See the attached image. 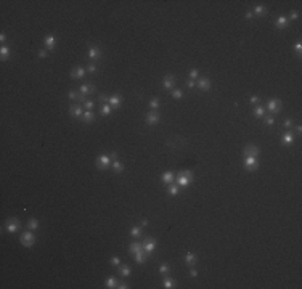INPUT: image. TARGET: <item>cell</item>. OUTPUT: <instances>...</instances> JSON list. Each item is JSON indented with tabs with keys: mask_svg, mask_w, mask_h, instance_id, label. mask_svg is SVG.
Here are the masks:
<instances>
[{
	"mask_svg": "<svg viewBox=\"0 0 302 289\" xmlns=\"http://www.w3.org/2000/svg\"><path fill=\"white\" fill-rule=\"evenodd\" d=\"M135 262L137 264H140V265H143L145 262H146V254H145V251L142 249V251H138L137 254H135Z\"/></svg>",
	"mask_w": 302,
	"mask_h": 289,
	"instance_id": "603a6c76",
	"label": "cell"
},
{
	"mask_svg": "<svg viewBox=\"0 0 302 289\" xmlns=\"http://www.w3.org/2000/svg\"><path fill=\"white\" fill-rule=\"evenodd\" d=\"M190 276H191V278H196V276H198V271H196L194 268H191V270H190Z\"/></svg>",
	"mask_w": 302,
	"mask_h": 289,
	"instance_id": "816d5d0a",
	"label": "cell"
},
{
	"mask_svg": "<svg viewBox=\"0 0 302 289\" xmlns=\"http://www.w3.org/2000/svg\"><path fill=\"white\" fill-rule=\"evenodd\" d=\"M150 108H151V111H158V108H159V100H158V98H153V100L150 101Z\"/></svg>",
	"mask_w": 302,
	"mask_h": 289,
	"instance_id": "74e56055",
	"label": "cell"
},
{
	"mask_svg": "<svg viewBox=\"0 0 302 289\" xmlns=\"http://www.w3.org/2000/svg\"><path fill=\"white\" fill-rule=\"evenodd\" d=\"M100 101H101V104L103 103H108V96L106 95H100Z\"/></svg>",
	"mask_w": 302,
	"mask_h": 289,
	"instance_id": "f5cc1de1",
	"label": "cell"
},
{
	"mask_svg": "<svg viewBox=\"0 0 302 289\" xmlns=\"http://www.w3.org/2000/svg\"><path fill=\"white\" fill-rule=\"evenodd\" d=\"M275 26L278 27V29H284V27L288 26V18L283 16V15H280V16L275 19Z\"/></svg>",
	"mask_w": 302,
	"mask_h": 289,
	"instance_id": "d6986e66",
	"label": "cell"
},
{
	"mask_svg": "<svg viewBox=\"0 0 302 289\" xmlns=\"http://www.w3.org/2000/svg\"><path fill=\"white\" fill-rule=\"evenodd\" d=\"M119 273H121L122 278L130 276V267H129V265H121V268H119Z\"/></svg>",
	"mask_w": 302,
	"mask_h": 289,
	"instance_id": "d4e9b609",
	"label": "cell"
},
{
	"mask_svg": "<svg viewBox=\"0 0 302 289\" xmlns=\"http://www.w3.org/2000/svg\"><path fill=\"white\" fill-rule=\"evenodd\" d=\"M191 182H193V174L190 170H183L177 178H175V183H177L180 188H186Z\"/></svg>",
	"mask_w": 302,
	"mask_h": 289,
	"instance_id": "6da1fadb",
	"label": "cell"
},
{
	"mask_svg": "<svg viewBox=\"0 0 302 289\" xmlns=\"http://www.w3.org/2000/svg\"><path fill=\"white\" fill-rule=\"evenodd\" d=\"M161 180H163V183L164 185H171V183H174L175 182V175H174V172H164L163 175H161Z\"/></svg>",
	"mask_w": 302,
	"mask_h": 289,
	"instance_id": "2e32d148",
	"label": "cell"
},
{
	"mask_svg": "<svg viewBox=\"0 0 302 289\" xmlns=\"http://www.w3.org/2000/svg\"><path fill=\"white\" fill-rule=\"evenodd\" d=\"M130 236H132L133 239H137V238L142 236V227H133V228L130 230Z\"/></svg>",
	"mask_w": 302,
	"mask_h": 289,
	"instance_id": "f546056e",
	"label": "cell"
},
{
	"mask_svg": "<svg viewBox=\"0 0 302 289\" xmlns=\"http://www.w3.org/2000/svg\"><path fill=\"white\" fill-rule=\"evenodd\" d=\"M95 121V114H93V111H84V114H82V122L84 124H92Z\"/></svg>",
	"mask_w": 302,
	"mask_h": 289,
	"instance_id": "e0dca14e",
	"label": "cell"
},
{
	"mask_svg": "<svg viewBox=\"0 0 302 289\" xmlns=\"http://www.w3.org/2000/svg\"><path fill=\"white\" fill-rule=\"evenodd\" d=\"M264 124L265 125H273V124H275V117H273V116H267L264 119Z\"/></svg>",
	"mask_w": 302,
	"mask_h": 289,
	"instance_id": "ab89813d",
	"label": "cell"
},
{
	"mask_svg": "<svg viewBox=\"0 0 302 289\" xmlns=\"http://www.w3.org/2000/svg\"><path fill=\"white\" fill-rule=\"evenodd\" d=\"M19 241L24 248H31V246L36 243V235H34L32 231H24V233L19 236Z\"/></svg>",
	"mask_w": 302,
	"mask_h": 289,
	"instance_id": "3957f363",
	"label": "cell"
},
{
	"mask_svg": "<svg viewBox=\"0 0 302 289\" xmlns=\"http://www.w3.org/2000/svg\"><path fill=\"white\" fill-rule=\"evenodd\" d=\"M108 103L113 109H117V108H121V104H122V98L119 95H113V96L108 98Z\"/></svg>",
	"mask_w": 302,
	"mask_h": 289,
	"instance_id": "5bb4252c",
	"label": "cell"
},
{
	"mask_svg": "<svg viewBox=\"0 0 302 289\" xmlns=\"http://www.w3.org/2000/svg\"><path fill=\"white\" fill-rule=\"evenodd\" d=\"M106 287H108V289H113V287H117V279H116L114 276H109V278L106 279Z\"/></svg>",
	"mask_w": 302,
	"mask_h": 289,
	"instance_id": "1f68e13d",
	"label": "cell"
},
{
	"mask_svg": "<svg viewBox=\"0 0 302 289\" xmlns=\"http://www.w3.org/2000/svg\"><path fill=\"white\" fill-rule=\"evenodd\" d=\"M117 287H119V289H129L130 286H129L127 283H125V281H122V283H119V284H117Z\"/></svg>",
	"mask_w": 302,
	"mask_h": 289,
	"instance_id": "c3c4849f",
	"label": "cell"
},
{
	"mask_svg": "<svg viewBox=\"0 0 302 289\" xmlns=\"http://www.w3.org/2000/svg\"><path fill=\"white\" fill-rule=\"evenodd\" d=\"M6 40V36H5V34H2V36H0V42H5Z\"/></svg>",
	"mask_w": 302,
	"mask_h": 289,
	"instance_id": "6f0895ef",
	"label": "cell"
},
{
	"mask_svg": "<svg viewBox=\"0 0 302 289\" xmlns=\"http://www.w3.org/2000/svg\"><path fill=\"white\" fill-rule=\"evenodd\" d=\"M267 11H269V10H267L265 6H262V5H257L252 13H254V15H257V16H262V15H267Z\"/></svg>",
	"mask_w": 302,
	"mask_h": 289,
	"instance_id": "f1b7e54d",
	"label": "cell"
},
{
	"mask_svg": "<svg viewBox=\"0 0 302 289\" xmlns=\"http://www.w3.org/2000/svg\"><path fill=\"white\" fill-rule=\"evenodd\" d=\"M69 114L73 117H82L84 106H80V104H69Z\"/></svg>",
	"mask_w": 302,
	"mask_h": 289,
	"instance_id": "8fae6325",
	"label": "cell"
},
{
	"mask_svg": "<svg viewBox=\"0 0 302 289\" xmlns=\"http://www.w3.org/2000/svg\"><path fill=\"white\" fill-rule=\"evenodd\" d=\"M196 262H198V259H196V256L194 254H191V252H188L186 256H185V264L188 265V267H193Z\"/></svg>",
	"mask_w": 302,
	"mask_h": 289,
	"instance_id": "7402d4cb",
	"label": "cell"
},
{
	"mask_svg": "<svg viewBox=\"0 0 302 289\" xmlns=\"http://www.w3.org/2000/svg\"><path fill=\"white\" fill-rule=\"evenodd\" d=\"M296 132H297V133L302 132V127H300V125H296Z\"/></svg>",
	"mask_w": 302,
	"mask_h": 289,
	"instance_id": "680465c9",
	"label": "cell"
},
{
	"mask_svg": "<svg viewBox=\"0 0 302 289\" xmlns=\"http://www.w3.org/2000/svg\"><path fill=\"white\" fill-rule=\"evenodd\" d=\"M47 56H48V50H45V48L39 52V58H47Z\"/></svg>",
	"mask_w": 302,
	"mask_h": 289,
	"instance_id": "bcb514c9",
	"label": "cell"
},
{
	"mask_svg": "<svg viewBox=\"0 0 302 289\" xmlns=\"http://www.w3.org/2000/svg\"><path fill=\"white\" fill-rule=\"evenodd\" d=\"M19 228H21V222L18 220L16 217L8 218V220H6V223H5V230L8 231V233H15V231H18Z\"/></svg>",
	"mask_w": 302,
	"mask_h": 289,
	"instance_id": "277c9868",
	"label": "cell"
},
{
	"mask_svg": "<svg viewBox=\"0 0 302 289\" xmlns=\"http://www.w3.org/2000/svg\"><path fill=\"white\" fill-rule=\"evenodd\" d=\"M27 228H29V230H37L39 228V220H37V218H31V220L27 222Z\"/></svg>",
	"mask_w": 302,
	"mask_h": 289,
	"instance_id": "836d02e7",
	"label": "cell"
},
{
	"mask_svg": "<svg viewBox=\"0 0 302 289\" xmlns=\"http://www.w3.org/2000/svg\"><path fill=\"white\" fill-rule=\"evenodd\" d=\"M169 270H171V268H169V265H167V264H161V265H159V273L163 275V276H166V275L169 273Z\"/></svg>",
	"mask_w": 302,
	"mask_h": 289,
	"instance_id": "d590c367",
	"label": "cell"
},
{
	"mask_svg": "<svg viewBox=\"0 0 302 289\" xmlns=\"http://www.w3.org/2000/svg\"><path fill=\"white\" fill-rule=\"evenodd\" d=\"M0 55H2V60H8V58H10V48H8V47H2V50H0Z\"/></svg>",
	"mask_w": 302,
	"mask_h": 289,
	"instance_id": "e575fe53",
	"label": "cell"
},
{
	"mask_svg": "<svg viewBox=\"0 0 302 289\" xmlns=\"http://www.w3.org/2000/svg\"><path fill=\"white\" fill-rule=\"evenodd\" d=\"M68 96H69V100H79V95H77L76 90H69Z\"/></svg>",
	"mask_w": 302,
	"mask_h": 289,
	"instance_id": "60d3db41",
	"label": "cell"
},
{
	"mask_svg": "<svg viewBox=\"0 0 302 289\" xmlns=\"http://www.w3.org/2000/svg\"><path fill=\"white\" fill-rule=\"evenodd\" d=\"M252 16H254V13H252L251 10L246 11V19H252Z\"/></svg>",
	"mask_w": 302,
	"mask_h": 289,
	"instance_id": "db71d44e",
	"label": "cell"
},
{
	"mask_svg": "<svg viewBox=\"0 0 302 289\" xmlns=\"http://www.w3.org/2000/svg\"><path fill=\"white\" fill-rule=\"evenodd\" d=\"M44 45H45V50L52 52L53 48H55V45H57V39H55L53 36H47L44 39Z\"/></svg>",
	"mask_w": 302,
	"mask_h": 289,
	"instance_id": "9a60e30c",
	"label": "cell"
},
{
	"mask_svg": "<svg viewBox=\"0 0 302 289\" xmlns=\"http://www.w3.org/2000/svg\"><path fill=\"white\" fill-rule=\"evenodd\" d=\"M111 111H113V108L109 106V103H103V104H101L100 112H101L103 116H109V114H111Z\"/></svg>",
	"mask_w": 302,
	"mask_h": 289,
	"instance_id": "cb8c5ba5",
	"label": "cell"
},
{
	"mask_svg": "<svg viewBox=\"0 0 302 289\" xmlns=\"http://www.w3.org/2000/svg\"><path fill=\"white\" fill-rule=\"evenodd\" d=\"M296 50L300 53V50H302V44H300V42H297V44H296Z\"/></svg>",
	"mask_w": 302,
	"mask_h": 289,
	"instance_id": "11a10c76",
	"label": "cell"
},
{
	"mask_svg": "<svg viewBox=\"0 0 302 289\" xmlns=\"http://www.w3.org/2000/svg\"><path fill=\"white\" fill-rule=\"evenodd\" d=\"M259 153H261V150H259V146L257 145H254V143H249L248 146L244 148V151H243V154L244 156H259Z\"/></svg>",
	"mask_w": 302,
	"mask_h": 289,
	"instance_id": "9c48e42d",
	"label": "cell"
},
{
	"mask_svg": "<svg viewBox=\"0 0 302 289\" xmlns=\"http://www.w3.org/2000/svg\"><path fill=\"white\" fill-rule=\"evenodd\" d=\"M292 142H294V133H292V132L284 133V135H283V143H284V145H291Z\"/></svg>",
	"mask_w": 302,
	"mask_h": 289,
	"instance_id": "4316f807",
	"label": "cell"
},
{
	"mask_svg": "<svg viewBox=\"0 0 302 289\" xmlns=\"http://www.w3.org/2000/svg\"><path fill=\"white\" fill-rule=\"evenodd\" d=\"M143 249V243H140V241H133V243H130V246H129V251L132 252V254H137L138 251H142Z\"/></svg>",
	"mask_w": 302,
	"mask_h": 289,
	"instance_id": "44dd1931",
	"label": "cell"
},
{
	"mask_svg": "<svg viewBox=\"0 0 302 289\" xmlns=\"http://www.w3.org/2000/svg\"><path fill=\"white\" fill-rule=\"evenodd\" d=\"M174 279H171V278H167V276H164V279H163V286L166 287V289H172L174 287Z\"/></svg>",
	"mask_w": 302,
	"mask_h": 289,
	"instance_id": "d6a6232c",
	"label": "cell"
},
{
	"mask_svg": "<svg viewBox=\"0 0 302 289\" xmlns=\"http://www.w3.org/2000/svg\"><path fill=\"white\" fill-rule=\"evenodd\" d=\"M284 125H286V129H291V127H292V121H291V117H286Z\"/></svg>",
	"mask_w": 302,
	"mask_h": 289,
	"instance_id": "7dc6e473",
	"label": "cell"
},
{
	"mask_svg": "<svg viewBox=\"0 0 302 289\" xmlns=\"http://www.w3.org/2000/svg\"><path fill=\"white\" fill-rule=\"evenodd\" d=\"M87 72H90V74H93V72H96V64H93V63H92V64H88L87 68Z\"/></svg>",
	"mask_w": 302,
	"mask_h": 289,
	"instance_id": "ee69618b",
	"label": "cell"
},
{
	"mask_svg": "<svg viewBox=\"0 0 302 289\" xmlns=\"http://www.w3.org/2000/svg\"><path fill=\"white\" fill-rule=\"evenodd\" d=\"M190 79L191 80L198 79V71H196V69H191V71H190Z\"/></svg>",
	"mask_w": 302,
	"mask_h": 289,
	"instance_id": "f6af8a7d",
	"label": "cell"
},
{
	"mask_svg": "<svg viewBox=\"0 0 302 289\" xmlns=\"http://www.w3.org/2000/svg\"><path fill=\"white\" fill-rule=\"evenodd\" d=\"M254 116L264 117V116H265V106H262V104H257V106L254 108Z\"/></svg>",
	"mask_w": 302,
	"mask_h": 289,
	"instance_id": "484cf974",
	"label": "cell"
},
{
	"mask_svg": "<svg viewBox=\"0 0 302 289\" xmlns=\"http://www.w3.org/2000/svg\"><path fill=\"white\" fill-rule=\"evenodd\" d=\"M174 85H175V76L167 74V76L164 77V80H163V87H164L166 90H172Z\"/></svg>",
	"mask_w": 302,
	"mask_h": 289,
	"instance_id": "4fadbf2b",
	"label": "cell"
},
{
	"mask_svg": "<svg viewBox=\"0 0 302 289\" xmlns=\"http://www.w3.org/2000/svg\"><path fill=\"white\" fill-rule=\"evenodd\" d=\"M297 18H299V11H297V10H291V13H289V19L296 21Z\"/></svg>",
	"mask_w": 302,
	"mask_h": 289,
	"instance_id": "b9f144b4",
	"label": "cell"
},
{
	"mask_svg": "<svg viewBox=\"0 0 302 289\" xmlns=\"http://www.w3.org/2000/svg\"><path fill=\"white\" fill-rule=\"evenodd\" d=\"M113 170H114L116 174H121V172L124 170V164L119 162V161H113Z\"/></svg>",
	"mask_w": 302,
	"mask_h": 289,
	"instance_id": "4dcf8cb0",
	"label": "cell"
},
{
	"mask_svg": "<svg viewBox=\"0 0 302 289\" xmlns=\"http://www.w3.org/2000/svg\"><path fill=\"white\" fill-rule=\"evenodd\" d=\"M159 121H161V114L158 111H150L148 114H146V119H145V122L148 125H154V124H158Z\"/></svg>",
	"mask_w": 302,
	"mask_h": 289,
	"instance_id": "ba28073f",
	"label": "cell"
},
{
	"mask_svg": "<svg viewBox=\"0 0 302 289\" xmlns=\"http://www.w3.org/2000/svg\"><path fill=\"white\" fill-rule=\"evenodd\" d=\"M109 264H111V265H121V259H119L117 256H114V257H111Z\"/></svg>",
	"mask_w": 302,
	"mask_h": 289,
	"instance_id": "7bdbcfd3",
	"label": "cell"
},
{
	"mask_svg": "<svg viewBox=\"0 0 302 289\" xmlns=\"http://www.w3.org/2000/svg\"><path fill=\"white\" fill-rule=\"evenodd\" d=\"M154 249H156V239L146 238L145 243H143V251H145V254H146V256H150V254L154 252Z\"/></svg>",
	"mask_w": 302,
	"mask_h": 289,
	"instance_id": "52a82bcc",
	"label": "cell"
},
{
	"mask_svg": "<svg viewBox=\"0 0 302 289\" xmlns=\"http://www.w3.org/2000/svg\"><path fill=\"white\" fill-rule=\"evenodd\" d=\"M196 85H198L201 90H209L210 88V80L207 77H201V79H198V82H196Z\"/></svg>",
	"mask_w": 302,
	"mask_h": 289,
	"instance_id": "ac0fdd59",
	"label": "cell"
},
{
	"mask_svg": "<svg viewBox=\"0 0 302 289\" xmlns=\"http://www.w3.org/2000/svg\"><path fill=\"white\" fill-rule=\"evenodd\" d=\"M95 92V85H92V84H84V85L80 87V95H88V93H93Z\"/></svg>",
	"mask_w": 302,
	"mask_h": 289,
	"instance_id": "ffe728a7",
	"label": "cell"
},
{
	"mask_svg": "<svg viewBox=\"0 0 302 289\" xmlns=\"http://www.w3.org/2000/svg\"><path fill=\"white\" fill-rule=\"evenodd\" d=\"M178 193H180V186L177 185V183H171V185H169V194L177 196Z\"/></svg>",
	"mask_w": 302,
	"mask_h": 289,
	"instance_id": "83f0119b",
	"label": "cell"
},
{
	"mask_svg": "<svg viewBox=\"0 0 302 289\" xmlns=\"http://www.w3.org/2000/svg\"><path fill=\"white\" fill-rule=\"evenodd\" d=\"M194 85H196V82H194V80H191V79H188V80H186V87H188V88H193Z\"/></svg>",
	"mask_w": 302,
	"mask_h": 289,
	"instance_id": "681fc988",
	"label": "cell"
},
{
	"mask_svg": "<svg viewBox=\"0 0 302 289\" xmlns=\"http://www.w3.org/2000/svg\"><path fill=\"white\" fill-rule=\"evenodd\" d=\"M249 103H251V104H259V98H257V96H251V98H249Z\"/></svg>",
	"mask_w": 302,
	"mask_h": 289,
	"instance_id": "f907efd6",
	"label": "cell"
},
{
	"mask_svg": "<svg viewBox=\"0 0 302 289\" xmlns=\"http://www.w3.org/2000/svg\"><path fill=\"white\" fill-rule=\"evenodd\" d=\"M244 167L248 170H257L259 167V161L256 156H244Z\"/></svg>",
	"mask_w": 302,
	"mask_h": 289,
	"instance_id": "8992f818",
	"label": "cell"
},
{
	"mask_svg": "<svg viewBox=\"0 0 302 289\" xmlns=\"http://www.w3.org/2000/svg\"><path fill=\"white\" fill-rule=\"evenodd\" d=\"M111 161H113V159H111L109 154H100V156L96 158V161H95V166L100 169V170H104V169L109 167Z\"/></svg>",
	"mask_w": 302,
	"mask_h": 289,
	"instance_id": "7a4b0ae2",
	"label": "cell"
},
{
	"mask_svg": "<svg viewBox=\"0 0 302 289\" xmlns=\"http://www.w3.org/2000/svg\"><path fill=\"white\" fill-rule=\"evenodd\" d=\"M146 225H148V220H146V218H143V220H142V227H146Z\"/></svg>",
	"mask_w": 302,
	"mask_h": 289,
	"instance_id": "9f6ffc18",
	"label": "cell"
},
{
	"mask_svg": "<svg viewBox=\"0 0 302 289\" xmlns=\"http://www.w3.org/2000/svg\"><path fill=\"white\" fill-rule=\"evenodd\" d=\"M87 56H88L90 60H93V61H98V60L101 58V50H100L98 47H90Z\"/></svg>",
	"mask_w": 302,
	"mask_h": 289,
	"instance_id": "7c38bea8",
	"label": "cell"
},
{
	"mask_svg": "<svg viewBox=\"0 0 302 289\" xmlns=\"http://www.w3.org/2000/svg\"><path fill=\"white\" fill-rule=\"evenodd\" d=\"M281 100H278V98H273V100H270L269 103H267V109H269L270 112H273V114H277V112L281 111Z\"/></svg>",
	"mask_w": 302,
	"mask_h": 289,
	"instance_id": "5b68a950",
	"label": "cell"
},
{
	"mask_svg": "<svg viewBox=\"0 0 302 289\" xmlns=\"http://www.w3.org/2000/svg\"><path fill=\"white\" fill-rule=\"evenodd\" d=\"M182 96H183V92H182V90H172V98H174V100H180Z\"/></svg>",
	"mask_w": 302,
	"mask_h": 289,
	"instance_id": "f35d334b",
	"label": "cell"
},
{
	"mask_svg": "<svg viewBox=\"0 0 302 289\" xmlns=\"http://www.w3.org/2000/svg\"><path fill=\"white\" fill-rule=\"evenodd\" d=\"M85 74H87V69L84 66H76V68L71 69V74H69V76H71L73 79H82Z\"/></svg>",
	"mask_w": 302,
	"mask_h": 289,
	"instance_id": "30bf717a",
	"label": "cell"
},
{
	"mask_svg": "<svg viewBox=\"0 0 302 289\" xmlns=\"http://www.w3.org/2000/svg\"><path fill=\"white\" fill-rule=\"evenodd\" d=\"M93 104H95V103H93V100H85V101L82 103V106L85 108L87 111H92V109H93Z\"/></svg>",
	"mask_w": 302,
	"mask_h": 289,
	"instance_id": "8d00e7d4",
	"label": "cell"
}]
</instances>
